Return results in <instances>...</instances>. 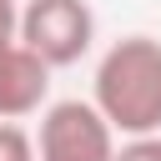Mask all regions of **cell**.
Segmentation results:
<instances>
[{
	"mask_svg": "<svg viewBox=\"0 0 161 161\" xmlns=\"http://www.w3.org/2000/svg\"><path fill=\"white\" fill-rule=\"evenodd\" d=\"M116 141L96 101H50L35 126V161H111Z\"/></svg>",
	"mask_w": 161,
	"mask_h": 161,
	"instance_id": "cell-2",
	"label": "cell"
},
{
	"mask_svg": "<svg viewBox=\"0 0 161 161\" xmlns=\"http://www.w3.org/2000/svg\"><path fill=\"white\" fill-rule=\"evenodd\" d=\"M91 101L116 126V136L161 131V40L156 35H121L96 60Z\"/></svg>",
	"mask_w": 161,
	"mask_h": 161,
	"instance_id": "cell-1",
	"label": "cell"
},
{
	"mask_svg": "<svg viewBox=\"0 0 161 161\" xmlns=\"http://www.w3.org/2000/svg\"><path fill=\"white\" fill-rule=\"evenodd\" d=\"M0 161H35V136L20 121H0Z\"/></svg>",
	"mask_w": 161,
	"mask_h": 161,
	"instance_id": "cell-5",
	"label": "cell"
},
{
	"mask_svg": "<svg viewBox=\"0 0 161 161\" xmlns=\"http://www.w3.org/2000/svg\"><path fill=\"white\" fill-rule=\"evenodd\" d=\"M15 35L60 70V65H75L96 45V10L86 0H25Z\"/></svg>",
	"mask_w": 161,
	"mask_h": 161,
	"instance_id": "cell-3",
	"label": "cell"
},
{
	"mask_svg": "<svg viewBox=\"0 0 161 161\" xmlns=\"http://www.w3.org/2000/svg\"><path fill=\"white\" fill-rule=\"evenodd\" d=\"M15 30H20V5L0 0V35H15Z\"/></svg>",
	"mask_w": 161,
	"mask_h": 161,
	"instance_id": "cell-7",
	"label": "cell"
},
{
	"mask_svg": "<svg viewBox=\"0 0 161 161\" xmlns=\"http://www.w3.org/2000/svg\"><path fill=\"white\" fill-rule=\"evenodd\" d=\"M10 40H15V35H0V50H5V45H10Z\"/></svg>",
	"mask_w": 161,
	"mask_h": 161,
	"instance_id": "cell-8",
	"label": "cell"
},
{
	"mask_svg": "<svg viewBox=\"0 0 161 161\" xmlns=\"http://www.w3.org/2000/svg\"><path fill=\"white\" fill-rule=\"evenodd\" d=\"M50 60H40L20 35L0 50V121H25L50 106Z\"/></svg>",
	"mask_w": 161,
	"mask_h": 161,
	"instance_id": "cell-4",
	"label": "cell"
},
{
	"mask_svg": "<svg viewBox=\"0 0 161 161\" xmlns=\"http://www.w3.org/2000/svg\"><path fill=\"white\" fill-rule=\"evenodd\" d=\"M111 161H161V131H146V136H121Z\"/></svg>",
	"mask_w": 161,
	"mask_h": 161,
	"instance_id": "cell-6",
	"label": "cell"
}]
</instances>
